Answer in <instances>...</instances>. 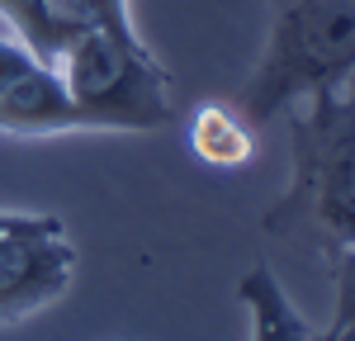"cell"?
Masks as SVG:
<instances>
[{"mask_svg": "<svg viewBox=\"0 0 355 341\" xmlns=\"http://www.w3.org/2000/svg\"><path fill=\"white\" fill-rule=\"evenodd\" d=\"M289 119V185L266 209V232L318 252H355V76L303 100Z\"/></svg>", "mask_w": 355, "mask_h": 341, "instance_id": "obj_1", "label": "cell"}, {"mask_svg": "<svg viewBox=\"0 0 355 341\" xmlns=\"http://www.w3.org/2000/svg\"><path fill=\"white\" fill-rule=\"evenodd\" d=\"M355 76V0H275L261 62L242 85L237 110L246 123L303 105L318 90H336Z\"/></svg>", "mask_w": 355, "mask_h": 341, "instance_id": "obj_2", "label": "cell"}, {"mask_svg": "<svg viewBox=\"0 0 355 341\" xmlns=\"http://www.w3.org/2000/svg\"><path fill=\"white\" fill-rule=\"evenodd\" d=\"M53 67L100 133H152L175 119L171 76L142 33L76 28Z\"/></svg>", "mask_w": 355, "mask_h": 341, "instance_id": "obj_3", "label": "cell"}, {"mask_svg": "<svg viewBox=\"0 0 355 341\" xmlns=\"http://www.w3.org/2000/svg\"><path fill=\"white\" fill-rule=\"evenodd\" d=\"M76 275V247L57 213L0 209V327L57 304Z\"/></svg>", "mask_w": 355, "mask_h": 341, "instance_id": "obj_4", "label": "cell"}, {"mask_svg": "<svg viewBox=\"0 0 355 341\" xmlns=\"http://www.w3.org/2000/svg\"><path fill=\"white\" fill-rule=\"evenodd\" d=\"M81 128H95V119L71 100L62 71L0 28V133L57 138V133H81Z\"/></svg>", "mask_w": 355, "mask_h": 341, "instance_id": "obj_5", "label": "cell"}, {"mask_svg": "<svg viewBox=\"0 0 355 341\" xmlns=\"http://www.w3.org/2000/svg\"><path fill=\"white\" fill-rule=\"evenodd\" d=\"M237 299L251 317V341H313V327L289 304V294L275 280L270 265H251L237 280Z\"/></svg>", "mask_w": 355, "mask_h": 341, "instance_id": "obj_6", "label": "cell"}, {"mask_svg": "<svg viewBox=\"0 0 355 341\" xmlns=\"http://www.w3.org/2000/svg\"><path fill=\"white\" fill-rule=\"evenodd\" d=\"M190 152L214 170H237L251 161L256 133H251L242 110H227L218 100H209L190 114Z\"/></svg>", "mask_w": 355, "mask_h": 341, "instance_id": "obj_7", "label": "cell"}, {"mask_svg": "<svg viewBox=\"0 0 355 341\" xmlns=\"http://www.w3.org/2000/svg\"><path fill=\"white\" fill-rule=\"evenodd\" d=\"M0 28L15 33L28 53L43 57L48 67L62 57V48H67L71 33H76V28H67L53 10H48V0H0Z\"/></svg>", "mask_w": 355, "mask_h": 341, "instance_id": "obj_8", "label": "cell"}, {"mask_svg": "<svg viewBox=\"0 0 355 341\" xmlns=\"http://www.w3.org/2000/svg\"><path fill=\"white\" fill-rule=\"evenodd\" d=\"M67 28H114V33H137L128 0H48Z\"/></svg>", "mask_w": 355, "mask_h": 341, "instance_id": "obj_9", "label": "cell"}, {"mask_svg": "<svg viewBox=\"0 0 355 341\" xmlns=\"http://www.w3.org/2000/svg\"><path fill=\"white\" fill-rule=\"evenodd\" d=\"M313 341H355V304L351 299H336L331 304V322Z\"/></svg>", "mask_w": 355, "mask_h": 341, "instance_id": "obj_10", "label": "cell"}, {"mask_svg": "<svg viewBox=\"0 0 355 341\" xmlns=\"http://www.w3.org/2000/svg\"><path fill=\"white\" fill-rule=\"evenodd\" d=\"M336 299L355 304V252H336Z\"/></svg>", "mask_w": 355, "mask_h": 341, "instance_id": "obj_11", "label": "cell"}]
</instances>
